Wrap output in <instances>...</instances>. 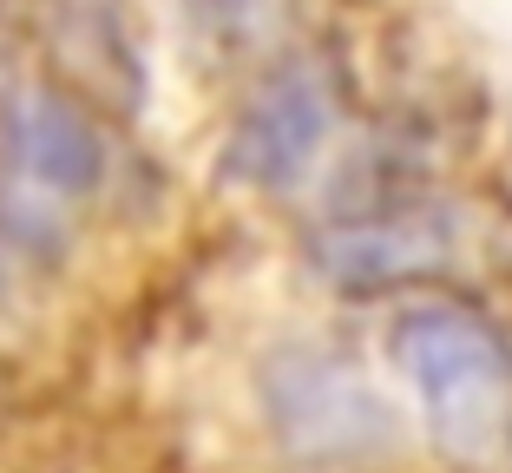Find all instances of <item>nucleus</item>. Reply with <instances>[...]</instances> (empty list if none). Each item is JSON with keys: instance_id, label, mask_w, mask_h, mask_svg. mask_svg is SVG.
Masks as SVG:
<instances>
[{"instance_id": "7ed1b4c3", "label": "nucleus", "mask_w": 512, "mask_h": 473, "mask_svg": "<svg viewBox=\"0 0 512 473\" xmlns=\"http://www.w3.org/2000/svg\"><path fill=\"white\" fill-rule=\"evenodd\" d=\"M335 125V92L316 66H283L256 86L237 138H230V165L263 191H283L316 165L322 138Z\"/></svg>"}, {"instance_id": "20e7f679", "label": "nucleus", "mask_w": 512, "mask_h": 473, "mask_svg": "<svg viewBox=\"0 0 512 473\" xmlns=\"http://www.w3.org/2000/svg\"><path fill=\"white\" fill-rule=\"evenodd\" d=\"M322 276H335L342 290H388L421 270L447 263V237H440V211L427 204H394V211L342 217L335 230L316 237Z\"/></svg>"}, {"instance_id": "f03ea898", "label": "nucleus", "mask_w": 512, "mask_h": 473, "mask_svg": "<svg viewBox=\"0 0 512 473\" xmlns=\"http://www.w3.org/2000/svg\"><path fill=\"white\" fill-rule=\"evenodd\" d=\"M270 408H276V428L316 460L322 454H375L394 434V421L375 401V388H368L362 375H348L342 362H322V355L276 362Z\"/></svg>"}, {"instance_id": "f257e3e1", "label": "nucleus", "mask_w": 512, "mask_h": 473, "mask_svg": "<svg viewBox=\"0 0 512 473\" xmlns=\"http://www.w3.org/2000/svg\"><path fill=\"white\" fill-rule=\"evenodd\" d=\"M421 421L460 467H499L512 454V342L499 322L460 303H421L388 336Z\"/></svg>"}, {"instance_id": "39448f33", "label": "nucleus", "mask_w": 512, "mask_h": 473, "mask_svg": "<svg viewBox=\"0 0 512 473\" xmlns=\"http://www.w3.org/2000/svg\"><path fill=\"white\" fill-rule=\"evenodd\" d=\"M7 158L40 198H86L106 178V138L60 92H20L7 112Z\"/></svg>"}]
</instances>
